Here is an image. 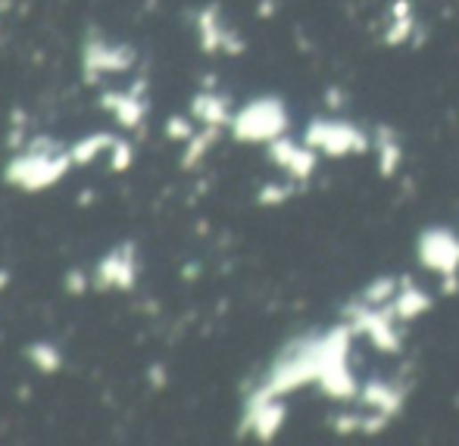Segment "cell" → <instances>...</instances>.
<instances>
[{"mask_svg":"<svg viewBox=\"0 0 459 446\" xmlns=\"http://www.w3.org/2000/svg\"><path fill=\"white\" fill-rule=\"evenodd\" d=\"M397 290H400L397 278H390V275L375 278V281H372L369 288L363 290V303H369V306H381V303H390V300H394Z\"/></svg>","mask_w":459,"mask_h":446,"instance_id":"2e32d148","label":"cell"},{"mask_svg":"<svg viewBox=\"0 0 459 446\" xmlns=\"http://www.w3.org/2000/svg\"><path fill=\"white\" fill-rule=\"evenodd\" d=\"M390 309H394L397 319L413 321L431 309V294H428L425 288H419V284H413L409 278H403L400 290H397V296L390 300Z\"/></svg>","mask_w":459,"mask_h":446,"instance_id":"ba28073f","label":"cell"},{"mask_svg":"<svg viewBox=\"0 0 459 446\" xmlns=\"http://www.w3.org/2000/svg\"><path fill=\"white\" fill-rule=\"evenodd\" d=\"M191 113H194V119H201L203 126H232V109H228V101L219 94H213V91H201V94L191 101Z\"/></svg>","mask_w":459,"mask_h":446,"instance_id":"9c48e42d","label":"cell"},{"mask_svg":"<svg viewBox=\"0 0 459 446\" xmlns=\"http://www.w3.org/2000/svg\"><path fill=\"white\" fill-rule=\"evenodd\" d=\"M26 356L32 359V365L38 371H45V375H53V371L60 369V365H63V359H60V353L53 350L51 344H32L26 350Z\"/></svg>","mask_w":459,"mask_h":446,"instance_id":"e0dca14e","label":"cell"},{"mask_svg":"<svg viewBox=\"0 0 459 446\" xmlns=\"http://www.w3.org/2000/svg\"><path fill=\"white\" fill-rule=\"evenodd\" d=\"M409 32H413V16H400V20L390 22L388 35H384V45H388V47L406 45V41H409Z\"/></svg>","mask_w":459,"mask_h":446,"instance_id":"ac0fdd59","label":"cell"},{"mask_svg":"<svg viewBox=\"0 0 459 446\" xmlns=\"http://www.w3.org/2000/svg\"><path fill=\"white\" fill-rule=\"evenodd\" d=\"M303 144H309L316 153L332 159H344L353 157V153L369 150V138H365L363 128L340 119H313L307 132H303Z\"/></svg>","mask_w":459,"mask_h":446,"instance_id":"7a4b0ae2","label":"cell"},{"mask_svg":"<svg viewBox=\"0 0 459 446\" xmlns=\"http://www.w3.org/2000/svg\"><path fill=\"white\" fill-rule=\"evenodd\" d=\"M194 126H191L188 116H169V122H166V138L172 141H184L188 144L191 138H194Z\"/></svg>","mask_w":459,"mask_h":446,"instance_id":"d6986e66","label":"cell"},{"mask_svg":"<svg viewBox=\"0 0 459 446\" xmlns=\"http://www.w3.org/2000/svg\"><path fill=\"white\" fill-rule=\"evenodd\" d=\"M269 157L275 166H282L294 182H309V175L316 172L319 166V153L313 150L309 144H297L291 138H275L269 141Z\"/></svg>","mask_w":459,"mask_h":446,"instance_id":"5b68a950","label":"cell"},{"mask_svg":"<svg viewBox=\"0 0 459 446\" xmlns=\"http://www.w3.org/2000/svg\"><path fill=\"white\" fill-rule=\"evenodd\" d=\"M378 175L394 178L403 163V144L390 128H378Z\"/></svg>","mask_w":459,"mask_h":446,"instance_id":"8fae6325","label":"cell"},{"mask_svg":"<svg viewBox=\"0 0 459 446\" xmlns=\"http://www.w3.org/2000/svg\"><path fill=\"white\" fill-rule=\"evenodd\" d=\"M103 107L113 109V116L126 128H135L141 119H144V103H141V97H135L132 91H126V94L110 91V94H103Z\"/></svg>","mask_w":459,"mask_h":446,"instance_id":"7c38bea8","label":"cell"},{"mask_svg":"<svg viewBox=\"0 0 459 446\" xmlns=\"http://www.w3.org/2000/svg\"><path fill=\"white\" fill-rule=\"evenodd\" d=\"M113 172H126L132 166V144L128 141H116L113 144Z\"/></svg>","mask_w":459,"mask_h":446,"instance_id":"44dd1931","label":"cell"},{"mask_svg":"<svg viewBox=\"0 0 459 446\" xmlns=\"http://www.w3.org/2000/svg\"><path fill=\"white\" fill-rule=\"evenodd\" d=\"M359 400H363L369 409H375V412L394 415V412H400V406H403V390L394 387V384L369 381L363 387V393H359Z\"/></svg>","mask_w":459,"mask_h":446,"instance_id":"30bf717a","label":"cell"},{"mask_svg":"<svg viewBox=\"0 0 459 446\" xmlns=\"http://www.w3.org/2000/svg\"><path fill=\"white\" fill-rule=\"evenodd\" d=\"M70 153H38L32 150L29 157H16L10 159L7 166V182L16 184V188L26 191H41L51 188L53 182L70 172Z\"/></svg>","mask_w":459,"mask_h":446,"instance_id":"3957f363","label":"cell"},{"mask_svg":"<svg viewBox=\"0 0 459 446\" xmlns=\"http://www.w3.org/2000/svg\"><path fill=\"white\" fill-rule=\"evenodd\" d=\"M419 259L428 272L434 275H456L459 272V234L447 231V228H425L419 234Z\"/></svg>","mask_w":459,"mask_h":446,"instance_id":"277c9868","label":"cell"},{"mask_svg":"<svg viewBox=\"0 0 459 446\" xmlns=\"http://www.w3.org/2000/svg\"><path fill=\"white\" fill-rule=\"evenodd\" d=\"M7 278H10V272H0V290L7 288Z\"/></svg>","mask_w":459,"mask_h":446,"instance_id":"cb8c5ba5","label":"cell"},{"mask_svg":"<svg viewBox=\"0 0 459 446\" xmlns=\"http://www.w3.org/2000/svg\"><path fill=\"white\" fill-rule=\"evenodd\" d=\"M66 290H70V294H85V290H88V278H85V272L72 269L70 275H66Z\"/></svg>","mask_w":459,"mask_h":446,"instance_id":"7402d4cb","label":"cell"},{"mask_svg":"<svg viewBox=\"0 0 459 446\" xmlns=\"http://www.w3.org/2000/svg\"><path fill=\"white\" fill-rule=\"evenodd\" d=\"M216 141H219V128L216 126H207V132H197L194 138L188 141V150H184V157H182V169H191V166L201 163V157L216 144Z\"/></svg>","mask_w":459,"mask_h":446,"instance_id":"9a60e30c","label":"cell"},{"mask_svg":"<svg viewBox=\"0 0 459 446\" xmlns=\"http://www.w3.org/2000/svg\"><path fill=\"white\" fill-rule=\"evenodd\" d=\"M151 377H153V387H163V384H166L163 369H160V365H153V369H151Z\"/></svg>","mask_w":459,"mask_h":446,"instance_id":"603a6c76","label":"cell"},{"mask_svg":"<svg viewBox=\"0 0 459 446\" xmlns=\"http://www.w3.org/2000/svg\"><path fill=\"white\" fill-rule=\"evenodd\" d=\"M197 28H201V47L207 53L222 51V38H225V28L219 26V10L207 7L197 16Z\"/></svg>","mask_w":459,"mask_h":446,"instance_id":"4fadbf2b","label":"cell"},{"mask_svg":"<svg viewBox=\"0 0 459 446\" xmlns=\"http://www.w3.org/2000/svg\"><path fill=\"white\" fill-rule=\"evenodd\" d=\"M132 63H135L132 47H107L103 41H94L85 51V66H88V72L94 69V78L97 72H126Z\"/></svg>","mask_w":459,"mask_h":446,"instance_id":"52a82bcc","label":"cell"},{"mask_svg":"<svg viewBox=\"0 0 459 446\" xmlns=\"http://www.w3.org/2000/svg\"><path fill=\"white\" fill-rule=\"evenodd\" d=\"M116 141H113V134H107V132H101V134H88V138H82L76 147H72V153L70 157L76 159V163H91L94 157H101L107 147H113Z\"/></svg>","mask_w":459,"mask_h":446,"instance_id":"5bb4252c","label":"cell"},{"mask_svg":"<svg viewBox=\"0 0 459 446\" xmlns=\"http://www.w3.org/2000/svg\"><path fill=\"white\" fill-rule=\"evenodd\" d=\"M291 197V188H278V184H266L263 191L257 194V200L263 203V207H282L284 200Z\"/></svg>","mask_w":459,"mask_h":446,"instance_id":"ffe728a7","label":"cell"},{"mask_svg":"<svg viewBox=\"0 0 459 446\" xmlns=\"http://www.w3.org/2000/svg\"><path fill=\"white\" fill-rule=\"evenodd\" d=\"M284 128H288V113H284V103L278 97L250 101L232 119L234 138L247 141V144H269V141L282 138Z\"/></svg>","mask_w":459,"mask_h":446,"instance_id":"6da1fadb","label":"cell"},{"mask_svg":"<svg viewBox=\"0 0 459 446\" xmlns=\"http://www.w3.org/2000/svg\"><path fill=\"white\" fill-rule=\"evenodd\" d=\"M135 275H138V265H135V244H122V247H116L110 256H103L101 263H97L94 281H97V288L128 290L135 284Z\"/></svg>","mask_w":459,"mask_h":446,"instance_id":"8992f818","label":"cell"}]
</instances>
